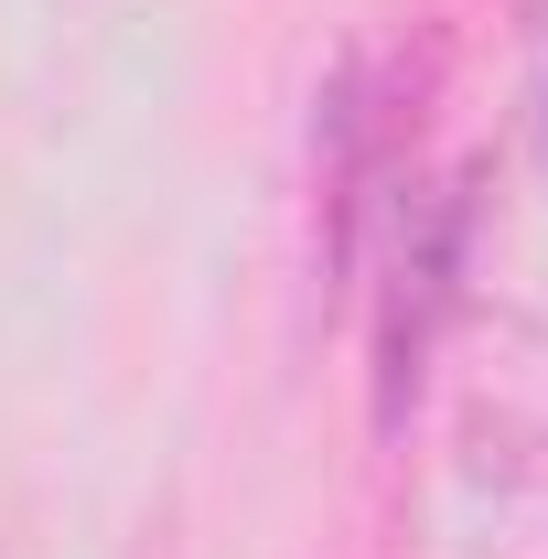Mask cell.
I'll return each mask as SVG.
<instances>
[{
  "label": "cell",
  "mask_w": 548,
  "mask_h": 559,
  "mask_svg": "<svg viewBox=\"0 0 548 559\" xmlns=\"http://www.w3.org/2000/svg\"><path fill=\"white\" fill-rule=\"evenodd\" d=\"M452 270H463V194H430L398 226L388 301H377V430H398L419 399V355H430V323L452 301Z\"/></svg>",
  "instance_id": "6da1fadb"
}]
</instances>
